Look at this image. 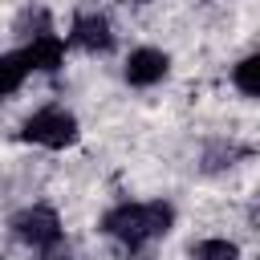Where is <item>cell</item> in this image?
I'll list each match as a JSON object with an SVG mask.
<instances>
[{"mask_svg":"<svg viewBox=\"0 0 260 260\" xmlns=\"http://www.w3.org/2000/svg\"><path fill=\"white\" fill-rule=\"evenodd\" d=\"M175 219H179V211H175L171 199H142V203L122 199V203H114V207L102 211L98 232H102L106 240H114L122 252L134 256V252L167 240V236L175 232Z\"/></svg>","mask_w":260,"mask_h":260,"instance_id":"cell-1","label":"cell"},{"mask_svg":"<svg viewBox=\"0 0 260 260\" xmlns=\"http://www.w3.org/2000/svg\"><path fill=\"white\" fill-rule=\"evenodd\" d=\"M20 142L41 146V150H69V146L81 142V118L69 106H61V102L37 106L20 122Z\"/></svg>","mask_w":260,"mask_h":260,"instance_id":"cell-2","label":"cell"},{"mask_svg":"<svg viewBox=\"0 0 260 260\" xmlns=\"http://www.w3.org/2000/svg\"><path fill=\"white\" fill-rule=\"evenodd\" d=\"M8 236L16 244H24L28 252H45L57 240H65V223H61L57 207H49V203H24V207H16L8 215Z\"/></svg>","mask_w":260,"mask_h":260,"instance_id":"cell-3","label":"cell"},{"mask_svg":"<svg viewBox=\"0 0 260 260\" xmlns=\"http://www.w3.org/2000/svg\"><path fill=\"white\" fill-rule=\"evenodd\" d=\"M114 20L102 12V8H81V12H73V20H69V32H65V45L69 49H81V53H89V57H106V53H114Z\"/></svg>","mask_w":260,"mask_h":260,"instance_id":"cell-4","label":"cell"},{"mask_svg":"<svg viewBox=\"0 0 260 260\" xmlns=\"http://www.w3.org/2000/svg\"><path fill=\"white\" fill-rule=\"evenodd\" d=\"M171 69H175V61L158 45H134L122 57V81L130 89H154V85H162L171 77Z\"/></svg>","mask_w":260,"mask_h":260,"instance_id":"cell-5","label":"cell"},{"mask_svg":"<svg viewBox=\"0 0 260 260\" xmlns=\"http://www.w3.org/2000/svg\"><path fill=\"white\" fill-rule=\"evenodd\" d=\"M20 53H24V61H28V73H45V77H53V73H61V69H65L69 45H65V37H61V32H45V37H37V41L20 45Z\"/></svg>","mask_w":260,"mask_h":260,"instance_id":"cell-6","label":"cell"},{"mask_svg":"<svg viewBox=\"0 0 260 260\" xmlns=\"http://www.w3.org/2000/svg\"><path fill=\"white\" fill-rule=\"evenodd\" d=\"M45 32H57V28H53V12H49L45 4H24V8L12 16V37H16L20 45H28V41H37V37H45Z\"/></svg>","mask_w":260,"mask_h":260,"instance_id":"cell-7","label":"cell"},{"mask_svg":"<svg viewBox=\"0 0 260 260\" xmlns=\"http://www.w3.org/2000/svg\"><path fill=\"white\" fill-rule=\"evenodd\" d=\"M28 77H32V73H28L24 53H20V49H4V53H0V102H8L12 93H20Z\"/></svg>","mask_w":260,"mask_h":260,"instance_id":"cell-8","label":"cell"},{"mask_svg":"<svg viewBox=\"0 0 260 260\" xmlns=\"http://www.w3.org/2000/svg\"><path fill=\"white\" fill-rule=\"evenodd\" d=\"M232 89L248 102L260 98V53H244L236 65H232Z\"/></svg>","mask_w":260,"mask_h":260,"instance_id":"cell-9","label":"cell"},{"mask_svg":"<svg viewBox=\"0 0 260 260\" xmlns=\"http://www.w3.org/2000/svg\"><path fill=\"white\" fill-rule=\"evenodd\" d=\"M244 154H248V150L236 146V142H207L203 154H199V171H203V175H219V171L236 167V158H244Z\"/></svg>","mask_w":260,"mask_h":260,"instance_id":"cell-10","label":"cell"},{"mask_svg":"<svg viewBox=\"0 0 260 260\" xmlns=\"http://www.w3.org/2000/svg\"><path fill=\"white\" fill-rule=\"evenodd\" d=\"M240 244L228 240V236H203L187 248V260H240Z\"/></svg>","mask_w":260,"mask_h":260,"instance_id":"cell-11","label":"cell"},{"mask_svg":"<svg viewBox=\"0 0 260 260\" xmlns=\"http://www.w3.org/2000/svg\"><path fill=\"white\" fill-rule=\"evenodd\" d=\"M37 260H73V248H69V240H57L53 248H45V252H32Z\"/></svg>","mask_w":260,"mask_h":260,"instance_id":"cell-12","label":"cell"},{"mask_svg":"<svg viewBox=\"0 0 260 260\" xmlns=\"http://www.w3.org/2000/svg\"><path fill=\"white\" fill-rule=\"evenodd\" d=\"M130 4H150V0H130Z\"/></svg>","mask_w":260,"mask_h":260,"instance_id":"cell-13","label":"cell"}]
</instances>
